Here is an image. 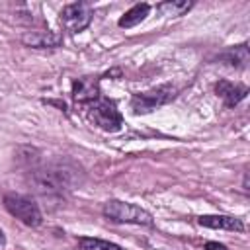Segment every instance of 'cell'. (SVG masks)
Segmentation results:
<instances>
[{"instance_id":"obj_16","label":"cell","mask_w":250,"mask_h":250,"mask_svg":"<svg viewBox=\"0 0 250 250\" xmlns=\"http://www.w3.org/2000/svg\"><path fill=\"white\" fill-rule=\"evenodd\" d=\"M4 242H6V240H4V232L0 230V246H4Z\"/></svg>"},{"instance_id":"obj_9","label":"cell","mask_w":250,"mask_h":250,"mask_svg":"<svg viewBox=\"0 0 250 250\" xmlns=\"http://www.w3.org/2000/svg\"><path fill=\"white\" fill-rule=\"evenodd\" d=\"M21 43L31 49H55L62 43V35L55 31H25L21 35Z\"/></svg>"},{"instance_id":"obj_15","label":"cell","mask_w":250,"mask_h":250,"mask_svg":"<svg viewBox=\"0 0 250 250\" xmlns=\"http://www.w3.org/2000/svg\"><path fill=\"white\" fill-rule=\"evenodd\" d=\"M205 250H227V246L221 244V242H213V240H209V242H205Z\"/></svg>"},{"instance_id":"obj_4","label":"cell","mask_w":250,"mask_h":250,"mask_svg":"<svg viewBox=\"0 0 250 250\" xmlns=\"http://www.w3.org/2000/svg\"><path fill=\"white\" fill-rule=\"evenodd\" d=\"M4 207L8 209L10 215H14L16 219H20L23 225L27 227H39L43 217L41 211L37 207V203L25 195L20 193H6L4 195Z\"/></svg>"},{"instance_id":"obj_11","label":"cell","mask_w":250,"mask_h":250,"mask_svg":"<svg viewBox=\"0 0 250 250\" xmlns=\"http://www.w3.org/2000/svg\"><path fill=\"white\" fill-rule=\"evenodd\" d=\"M217 61H221L225 64H230L234 68H246L248 66V61H250L248 45L242 43V45H236V47H229L227 51H223V53L217 55Z\"/></svg>"},{"instance_id":"obj_5","label":"cell","mask_w":250,"mask_h":250,"mask_svg":"<svg viewBox=\"0 0 250 250\" xmlns=\"http://www.w3.org/2000/svg\"><path fill=\"white\" fill-rule=\"evenodd\" d=\"M90 119L94 121V125H98L102 131H107V133H115L121 129L123 125V117L121 113L117 111L115 104L109 102V100H94L90 104Z\"/></svg>"},{"instance_id":"obj_8","label":"cell","mask_w":250,"mask_h":250,"mask_svg":"<svg viewBox=\"0 0 250 250\" xmlns=\"http://www.w3.org/2000/svg\"><path fill=\"white\" fill-rule=\"evenodd\" d=\"M215 92L217 96L225 102L227 107H234L236 104H240L246 94H248V86L238 84V82H230V80H219L215 84Z\"/></svg>"},{"instance_id":"obj_12","label":"cell","mask_w":250,"mask_h":250,"mask_svg":"<svg viewBox=\"0 0 250 250\" xmlns=\"http://www.w3.org/2000/svg\"><path fill=\"white\" fill-rule=\"evenodd\" d=\"M148 12H150V6L146 4V2H143V4H135L131 10H127L121 18H119V27H125V29H129V27H135V25H139L146 16H148Z\"/></svg>"},{"instance_id":"obj_3","label":"cell","mask_w":250,"mask_h":250,"mask_svg":"<svg viewBox=\"0 0 250 250\" xmlns=\"http://www.w3.org/2000/svg\"><path fill=\"white\" fill-rule=\"evenodd\" d=\"M176 98V88L172 84H162V86H156L152 90H146V92H139L131 98V109L133 113L141 115V113H150L154 111L156 107L168 104L170 100Z\"/></svg>"},{"instance_id":"obj_6","label":"cell","mask_w":250,"mask_h":250,"mask_svg":"<svg viewBox=\"0 0 250 250\" xmlns=\"http://www.w3.org/2000/svg\"><path fill=\"white\" fill-rule=\"evenodd\" d=\"M59 16H61V23L64 25L66 31L78 33V31H82V29H86L90 25L94 10L86 2H74V4H66L61 10Z\"/></svg>"},{"instance_id":"obj_13","label":"cell","mask_w":250,"mask_h":250,"mask_svg":"<svg viewBox=\"0 0 250 250\" xmlns=\"http://www.w3.org/2000/svg\"><path fill=\"white\" fill-rule=\"evenodd\" d=\"M191 6H193V2H189V0H166V2H160L156 6V10L162 16H184Z\"/></svg>"},{"instance_id":"obj_2","label":"cell","mask_w":250,"mask_h":250,"mask_svg":"<svg viewBox=\"0 0 250 250\" xmlns=\"http://www.w3.org/2000/svg\"><path fill=\"white\" fill-rule=\"evenodd\" d=\"M104 217L113 221V223H131V225H143V227H152V215L145 211L139 205L119 201V199H109L104 203L102 209Z\"/></svg>"},{"instance_id":"obj_14","label":"cell","mask_w":250,"mask_h":250,"mask_svg":"<svg viewBox=\"0 0 250 250\" xmlns=\"http://www.w3.org/2000/svg\"><path fill=\"white\" fill-rule=\"evenodd\" d=\"M78 246H80V250H123L119 244H113V242L102 240V238H94V236H80Z\"/></svg>"},{"instance_id":"obj_1","label":"cell","mask_w":250,"mask_h":250,"mask_svg":"<svg viewBox=\"0 0 250 250\" xmlns=\"http://www.w3.org/2000/svg\"><path fill=\"white\" fill-rule=\"evenodd\" d=\"M76 184V170L64 162H55L31 172V186L41 195H61Z\"/></svg>"},{"instance_id":"obj_10","label":"cell","mask_w":250,"mask_h":250,"mask_svg":"<svg viewBox=\"0 0 250 250\" xmlns=\"http://www.w3.org/2000/svg\"><path fill=\"white\" fill-rule=\"evenodd\" d=\"M197 223L207 229H223V230H236V232L244 230V223L229 215H201Z\"/></svg>"},{"instance_id":"obj_7","label":"cell","mask_w":250,"mask_h":250,"mask_svg":"<svg viewBox=\"0 0 250 250\" xmlns=\"http://www.w3.org/2000/svg\"><path fill=\"white\" fill-rule=\"evenodd\" d=\"M100 96V80L84 76L72 82V100L76 104H92Z\"/></svg>"}]
</instances>
